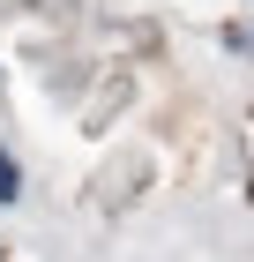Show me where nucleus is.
I'll list each match as a JSON object with an SVG mask.
<instances>
[{"mask_svg":"<svg viewBox=\"0 0 254 262\" xmlns=\"http://www.w3.org/2000/svg\"><path fill=\"white\" fill-rule=\"evenodd\" d=\"M15 195H22V165L0 150V202H15Z\"/></svg>","mask_w":254,"mask_h":262,"instance_id":"nucleus-1","label":"nucleus"}]
</instances>
